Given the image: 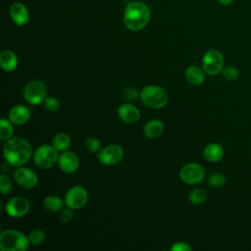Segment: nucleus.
<instances>
[{
	"label": "nucleus",
	"instance_id": "obj_1",
	"mask_svg": "<svg viewBox=\"0 0 251 251\" xmlns=\"http://www.w3.org/2000/svg\"><path fill=\"white\" fill-rule=\"evenodd\" d=\"M31 145L22 137L7 140L3 147V154L7 163L13 167H21L31 157Z\"/></svg>",
	"mask_w": 251,
	"mask_h": 251
},
{
	"label": "nucleus",
	"instance_id": "obj_2",
	"mask_svg": "<svg viewBox=\"0 0 251 251\" xmlns=\"http://www.w3.org/2000/svg\"><path fill=\"white\" fill-rule=\"evenodd\" d=\"M151 12L149 7L140 1L128 3L124 13V24L131 31H138L144 28L149 23Z\"/></svg>",
	"mask_w": 251,
	"mask_h": 251
},
{
	"label": "nucleus",
	"instance_id": "obj_3",
	"mask_svg": "<svg viewBox=\"0 0 251 251\" xmlns=\"http://www.w3.org/2000/svg\"><path fill=\"white\" fill-rule=\"evenodd\" d=\"M29 244L28 237L19 230L7 229L0 234L2 251H25Z\"/></svg>",
	"mask_w": 251,
	"mask_h": 251
},
{
	"label": "nucleus",
	"instance_id": "obj_4",
	"mask_svg": "<svg viewBox=\"0 0 251 251\" xmlns=\"http://www.w3.org/2000/svg\"><path fill=\"white\" fill-rule=\"evenodd\" d=\"M142 103L151 109L163 108L168 103L167 91L158 85H146L140 93Z\"/></svg>",
	"mask_w": 251,
	"mask_h": 251
},
{
	"label": "nucleus",
	"instance_id": "obj_5",
	"mask_svg": "<svg viewBox=\"0 0 251 251\" xmlns=\"http://www.w3.org/2000/svg\"><path fill=\"white\" fill-rule=\"evenodd\" d=\"M46 85L38 79L28 81L23 90L24 98L31 105H39L44 102L46 98Z\"/></svg>",
	"mask_w": 251,
	"mask_h": 251
},
{
	"label": "nucleus",
	"instance_id": "obj_6",
	"mask_svg": "<svg viewBox=\"0 0 251 251\" xmlns=\"http://www.w3.org/2000/svg\"><path fill=\"white\" fill-rule=\"evenodd\" d=\"M58 159V150L51 145H41L33 154L35 165L41 169H49L53 167Z\"/></svg>",
	"mask_w": 251,
	"mask_h": 251
},
{
	"label": "nucleus",
	"instance_id": "obj_7",
	"mask_svg": "<svg viewBox=\"0 0 251 251\" xmlns=\"http://www.w3.org/2000/svg\"><path fill=\"white\" fill-rule=\"evenodd\" d=\"M224 56L219 50L210 49L202 58V67L206 74L216 75L222 73L224 69Z\"/></svg>",
	"mask_w": 251,
	"mask_h": 251
},
{
	"label": "nucleus",
	"instance_id": "obj_8",
	"mask_svg": "<svg viewBox=\"0 0 251 251\" xmlns=\"http://www.w3.org/2000/svg\"><path fill=\"white\" fill-rule=\"evenodd\" d=\"M179 176L187 184H198L205 177V170L200 164L189 163L181 168Z\"/></svg>",
	"mask_w": 251,
	"mask_h": 251
},
{
	"label": "nucleus",
	"instance_id": "obj_9",
	"mask_svg": "<svg viewBox=\"0 0 251 251\" xmlns=\"http://www.w3.org/2000/svg\"><path fill=\"white\" fill-rule=\"evenodd\" d=\"M88 200V194L85 188L80 185H75L71 187L65 197L66 204L68 208L73 210H77L85 206Z\"/></svg>",
	"mask_w": 251,
	"mask_h": 251
},
{
	"label": "nucleus",
	"instance_id": "obj_10",
	"mask_svg": "<svg viewBox=\"0 0 251 251\" xmlns=\"http://www.w3.org/2000/svg\"><path fill=\"white\" fill-rule=\"evenodd\" d=\"M124 156V150L120 145L111 144L100 150L98 160L105 166H113L118 164Z\"/></svg>",
	"mask_w": 251,
	"mask_h": 251
},
{
	"label": "nucleus",
	"instance_id": "obj_11",
	"mask_svg": "<svg viewBox=\"0 0 251 251\" xmlns=\"http://www.w3.org/2000/svg\"><path fill=\"white\" fill-rule=\"evenodd\" d=\"M29 211V202L26 198L16 196L6 203V213L13 218H22Z\"/></svg>",
	"mask_w": 251,
	"mask_h": 251
},
{
	"label": "nucleus",
	"instance_id": "obj_12",
	"mask_svg": "<svg viewBox=\"0 0 251 251\" xmlns=\"http://www.w3.org/2000/svg\"><path fill=\"white\" fill-rule=\"evenodd\" d=\"M14 178L19 185L27 189L35 187L38 182L37 175L32 170L22 166L15 171Z\"/></svg>",
	"mask_w": 251,
	"mask_h": 251
},
{
	"label": "nucleus",
	"instance_id": "obj_13",
	"mask_svg": "<svg viewBox=\"0 0 251 251\" xmlns=\"http://www.w3.org/2000/svg\"><path fill=\"white\" fill-rule=\"evenodd\" d=\"M58 164L63 172L67 174H72L78 169L79 160L75 153L66 150L59 156Z\"/></svg>",
	"mask_w": 251,
	"mask_h": 251
},
{
	"label": "nucleus",
	"instance_id": "obj_14",
	"mask_svg": "<svg viewBox=\"0 0 251 251\" xmlns=\"http://www.w3.org/2000/svg\"><path fill=\"white\" fill-rule=\"evenodd\" d=\"M9 12H10L11 19L17 25L21 26L25 25L28 22L29 14L26 7L23 3L21 2L13 3L10 7Z\"/></svg>",
	"mask_w": 251,
	"mask_h": 251
},
{
	"label": "nucleus",
	"instance_id": "obj_15",
	"mask_svg": "<svg viewBox=\"0 0 251 251\" xmlns=\"http://www.w3.org/2000/svg\"><path fill=\"white\" fill-rule=\"evenodd\" d=\"M118 115L120 119L126 124L136 123L140 118L139 110L135 106L128 103H125L119 107Z\"/></svg>",
	"mask_w": 251,
	"mask_h": 251
},
{
	"label": "nucleus",
	"instance_id": "obj_16",
	"mask_svg": "<svg viewBox=\"0 0 251 251\" xmlns=\"http://www.w3.org/2000/svg\"><path fill=\"white\" fill-rule=\"evenodd\" d=\"M30 118V110L26 106L17 105L14 106L9 112L10 121L18 126L25 124Z\"/></svg>",
	"mask_w": 251,
	"mask_h": 251
},
{
	"label": "nucleus",
	"instance_id": "obj_17",
	"mask_svg": "<svg viewBox=\"0 0 251 251\" xmlns=\"http://www.w3.org/2000/svg\"><path fill=\"white\" fill-rule=\"evenodd\" d=\"M18 57L11 50H4L0 54V66L5 72H13L18 67Z\"/></svg>",
	"mask_w": 251,
	"mask_h": 251
},
{
	"label": "nucleus",
	"instance_id": "obj_18",
	"mask_svg": "<svg viewBox=\"0 0 251 251\" xmlns=\"http://www.w3.org/2000/svg\"><path fill=\"white\" fill-rule=\"evenodd\" d=\"M224 154H225V151L223 146L218 143L208 144L203 151V155L205 159L212 163L219 162L220 160H222L224 157Z\"/></svg>",
	"mask_w": 251,
	"mask_h": 251
},
{
	"label": "nucleus",
	"instance_id": "obj_19",
	"mask_svg": "<svg viewBox=\"0 0 251 251\" xmlns=\"http://www.w3.org/2000/svg\"><path fill=\"white\" fill-rule=\"evenodd\" d=\"M164 130V124L160 120H152L149 121L144 126V134L148 138H156L163 133Z\"/></svg>",
	"mask_w": 251,
	"mask_h": 251
},
{
	"label": "nucleus",
	"instance_id": "obj_20",
	"mask_svg": "<svg viewBox=\"0 0 251 251\" xmlns=\"http://www.w3.org/2000/svg\"><path fill=\"white\" fill-rule=\"evenodd\" d=\"M185 77L187 81L193 85H200L204 81V73L197 66H190L185 70Z\"/></svg>",
	"mask_w": 251,
	"mask_h": 251
},
{
	"label": "nucleus",
	"instance_id": "obj_21",
	"mask_svg": "<svg viewBox=\"0 0 251 251\" xmlns=\"http://www.w3.org/2000/svg\"><path fill=\"white\" fill-rule=\"evenodd\" d=\"M63 205V200L57 195H49L43 201L44 208L51 213H55L62 210Z\"/></svg>",
	"mask_w": 251,
	"mask_h": 251
},
{
	"label": "nucleus",
	"instance_id": "obj_22",
	"mask_svg": "<svg viewBox=\"0 0 251 251\" xmlns=\"http://www.w3.org/2000/svg\"><path fill=\"white\" fill-rule=\"evenodd\" d=\"M71 137L64 132H60L58 134H56L53 138V146L58 150V151H66L67 149H69V147L71 146Z\"/></svg>",
	"mask_w": 251,
	"mask_h": 251
},
{
	"label": "nucleus",
	"instance_id": "obj_23",
	"mask_svg": "<svg viewBox=\"0 0 251 251\" xmlns=\"http://www.w3.org/2000/svg\"><path fill=\"white\" fill-rule=\"evenodd\" d=\"M208 197V192L202 188H195L189 193V200L195 205L202 204Z\"/></svg>",
	"mask_w": 251,
	"mask_h": 251
},
{
	"label": "nucleus",
	"instance_id": "obj_24",
	"mask_svg": "<svg viewBox=\"0 0 251 251\" xmlns=\"http://www.w3.org/2000/svg\"><path fill=\"white\" fill-rule=\"evenodd\" d=\"M13 135V126L11 123L6 119L0 121V138L2 140H9Z\"/></svg>",
	"mask_w": 251,
	"mask_h": 251
},
{
	"label": "nucleus",
	"instance_id": "obj_25",
	"mask_svg": "<svg viewBox=\"0 0 251 251\" xmlns=\"http://www.w3.org/2000/svg\"><path fill=\"white\" fill-rule=\"evenodd\" d=\"M28 240H29V243L32 244V245H40L44 242L45 238H46V235L45 233L41 230V229H38V228H35V229H32L29 233H28Z\"/></svg>",
	"mask_w": 251,
	"mask_h": 251
},
{
	"label": "nucleus",
	"instance_id": "obj_26",
	"mask_svg": "<svg viewBox=\"0 0 251 251\" xmlns=\"http://www.w3.org/2000/svg\"><path fill=\"white\" fill-rule=\"evenodd\" d=\"M226 182V178L223 174L220 173H215L212 174L209 177H208V183L210 186L215 187V188H220L222 186H224Z\"/></svg>",
	"mask_w": 251,
	"mask_h": 251
},
{
	"label": "nucleus",
	"instance_id": "obj_27",
	"mask_svg": "<svg viewBox=\"0 0 251 251\" xmlns=\"http://www.w3.org/2000/svg\"><path fill=\"white\" fill-rule=\"evenodd\" d=\"M222 74H223V76L228 81L236 80L237 77H238V75H239L238 70L233 66L224 67V69L222 71Z\"/></svg>",
	"mask_w": 251,
	"mask_h": 251
},
{
	"label": "nucleus",
	"instance_id": "obj_28",
	"mask_svg": "<svg viewBox=\"0 0 251 251\" xmlns=\"http://www.w3.org/2000/svg\"><path fill=\"white\" fill-rule=\"evenodd\" d=\"M85 146L87 148V150L89 152H92V153H96L98 151H100V148H101V142L98 138L96 137H89L86 139L85 141Z\"/></svg>",
	"mask_w": 251,
	"mask_h": 251
},
{
	"label": "nucleus",
	"instance_id": "obj_29",
	"mask_svg": "<svg viewBox=\"0 0 251 251\" xmlns=\"http://www.w3.org/2000/svg\"><path fill=\"white\" fill-rule=\"evenodd\" d=\"M43 103L49 112H57L60 108V102L55 97H46Z\"/></svg>",
	"mask_w": 251,
	"mask_h": 251
},
{
	"label": "nucleus",
	"instance_id": "obj_30",
	"mask_svg": "<svg viewBox=\"0 0 251 251\" xmlns=\"http://www.w3.org/2000/svg\"><path fill=\"white\" fill-rule=\"evenodd\" d=\"M12 188V181L6 175L0 176V190L3 194H8Z\"/></svg>",
	"mask_w": 251,
	"mask_h": 251
},
{
	"label": "nucleus",
	"instance_id": "obj_31",
	"mask_svg": "<svg viewBox=\"0 0 251 251\" xmlns=\"http://www.w3.org/2000/svg\"><path fill=\"white\" fill-rule=\"evenodd\" d=\"M72 210H73V209L69 208V209H65V210H63V211L61 212V214H60V220H61L63 223L68 224V223L72 222V220H73V218H74V213H73Z\"/></svg>",
	"mask_w": 251,
	"mask_h": 251
},
{
	"label": "nucleus",
	"instance_id": "obj_32",
	"mask_svg": "<svg viewBox=\"0 0 251 251\" xmlns=\"http://www.w3.org/2000/svg\"><path fill=\"white\" fill-rule=\"evenodd\" d=\"M138 96V92L133 87H126L124 92V98L126 100H133L136 99Z\"/></svg>",
	"mask_w": 251,
	"mask_h": 251
},
{
	"label": "nucleus",
	"instance_id": "obj_33",
	"mask_svg": "<svg viewBox=\"0 0 251 251\" xmlns=\"http://www.w3.org/2000/svg\"><path fill=\"white\" fill-rule=\"evenodd\" d=\"M172 251H191L192 248L186 242H176L171 248Z\"/></svg>",
	"mask_w": 251,
	"mask_h": 251
},
{
	"label": "nucleus",
	"instance_id": "obj_34",
	"mask_svg": "<svg viewBox=\"0 0 251 251\" xmlns=\"http://www.w3.org/2000/svg\"><path fill=\"white\" fill-rule=\"evenodd\" d=\"M222 5H224V6H228V5H230L232 2H233V0H218Z\"/></svg>",
	"mask_w": 251,
	"mask_h": 251
}]
</instances>
